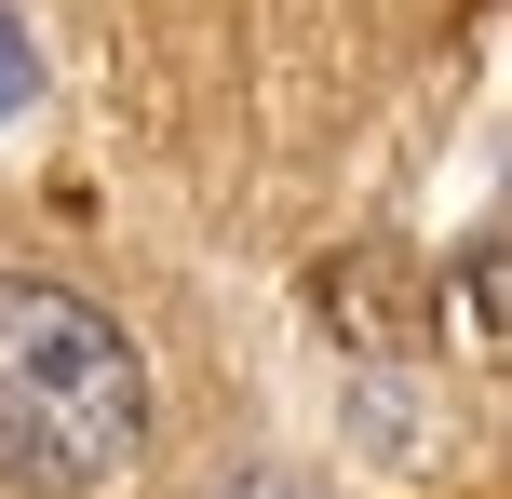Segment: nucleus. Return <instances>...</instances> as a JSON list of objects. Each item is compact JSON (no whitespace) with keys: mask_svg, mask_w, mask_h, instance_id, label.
<instances>
[{"mask_svg":"<svg viewBox=\"0 0 512 499\" xmlns=\"http://www.w3.org/2000/svg\"><path fill=\"white\" fill-rule=\"evenodd\" d=\"M27 108V41H14V14H0V122Z\"/></svg>","mask_w":512,"mask_h":499,"instance_id":"f03ea898","label":"nucleus"},{"mask_svg":"<svg viewBox=\"0 0 512 499\" xmlns=\"http://www.w3.org/2000/svg\"><path fill=\"white\" fill-rule=\"evenodd\" d=\"M149 432V365L95 297L0 270V486L14 499H95Z\"/></svg>","mask_w":512,"mask_h":499,"instance_id":"f257e3e1","label":"nucleus"},{"mask_svg":"<svg viewBox=\"0 0 512 499\" xmlns=\"http://www.w3.org/2000/svg\"><path fill=\"white\" fill-rule=\"evenodd\" d=\"M256 499H270V486H256Z\"/></svg>","mask_w":512,"mask_h":499,"instance_id":"7ed1b4c3","label":"nucleus"}]
</instances>
